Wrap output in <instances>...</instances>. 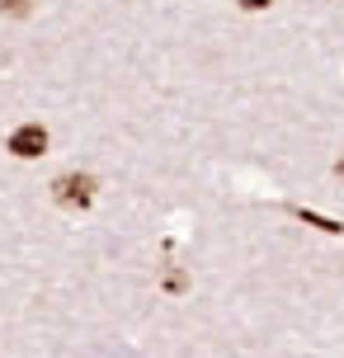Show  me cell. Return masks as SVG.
<instances>
[{
	"label": "cell",
	"mask_w": 344,
	"mask_h": 358,
	"mask_svg": "<svg viewBox=\"0 0 344 358\" xmlns=\"http://www.w3.org/2000/svg\"><path fill=\"white\" fill-rule=\"evenodd\" d=\"M10 151H15L19 161H38L43 151H48V127H38V123H24L10 132Z\"/></svg>",
	"instance_id": "6da1fadb"
},
{
	"label": "cell",
	"mask_w": 344,
	"mask_h": 358,
	"mask_svg": "<svg viewBox=\"0 0 344 358\" xmlns=\"http://www.w3.org/2000/svg\"><path fill=\"white\" fill-rule=\"evenodd\" d=\"M52 189H57V203H66V208H90L94 203V179L90 175H62Z\"/></svg>",
	"instance_id": "7a4b0ae2"
},
{
	"label": "cell",
	"mask_w": 344,
	"mask_h": 358,
	"mask_svg": "<svg viewBox=\"0 0 344 358\" xmlns=\"http://www.w3.org/2000/svg\"><path fill=\"white\" fill-rule=\"evenodd\" d=\"M5 15H29V0H0Z\"/></svg>",
	"instance_id": "3957f363"
},
{
	"label": "cell",
	"mask_w": 344,
	"mask_h": 358,
	"mask_svg": "<svg viewBox=\"0 0 344 358\" xmlns=\"http://www.w3.org/2000/svg\"><path fill=\"white\" fill-rule=\"evenodd\" d=\"M236 5H241V10H269L273 0H236Z\"/></svg>",
	"instance_id": "277c9868"
},
{
	"label": "cell",
	"mask_w": 344,
	"mask_h": 358,
	"mask_svg": "<svg viewBox=\"0 0 344 358\" xmlns=\"http://www.w3.org/2000/svg\"><path fill=\"white\" fill-rule=\"evenodd\" d=\"M340 179H344V161H340Z\"/></svg>",
	"instance_id": "5b68a950"
}]
</instances>
